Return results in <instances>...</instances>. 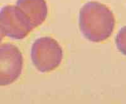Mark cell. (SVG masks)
Listing matches in <instances>:
<instances>
[{
	"instance_id": "3",
	"label": "cell",
	"mask_w": 126,
	"mask_h": 104,
	"mask_svg": "<svg viewBox=\"0 0 126 104\" xmlns=\"http://www.w3.org/2000/svg\"><path fill=\"white\" fill-rule=\"evenodd\" d=\"M0 26L4 34L15 39H23L33 29L29 19L16 5L1 9Z\"/></svg>"
},
{
	"instance_id": "2",
	"label": "cell",
	"mask_w": 126,
	"mask_h": 104,
	"mask_svg": "<svg viewBox=\"0 0 126 104\" xmlns=\"http://www.w3.org/2000/svg\"><path fill=\"white\" fill-rule=\"evenodd\" d=\"M63 56L61 46L50 37L39 38L32 47V60L41 72H50L57 68L61 63Z\"/></svg>"
},
{
	"instance_id": "7",
	"label": "cell",
	"mask_w": 126,
	"mask_h": 104,
	"mask_svg": "<svg viewBox=\"0 0 126 104\" xmlns=\"http://www.w3.org/2000/svg\"><path fill=\"white\" fill-rule=\"evenodd\" d=\"M4 36H5V34H4V33L3 32V30H2L1 27V26H0V43H1L2 40H3V38H4Z\"/></svg>"
},
{
	"instance_id": "1",
	"label": "cell",
	"mask_w": 126,
	"mask_h": 104,
	"mask_svg": "<svg viewBox=\"0 0 126 104\" xmlns=\"http://www.w3.org/2000/svg\"><path fill=\"white\" fill-rule=\"evenodd\" d=\"M114 16L105 4L90 1L81 8L79 27L83 36L90 41L102 42L112 35L114 29Z\"/></svg>"
},
{
	"instance_id": "4",
	"label": "cell",
	"mask_w": 126,
	"mask_h": 104,
	"mask_svg": "<svg viewBox=\"0 0 126 104\" xmlns=\"http://www.w3.org/2000/svg\"><path fill=\"white\" fill-rule=\"evenodd\" d=\"M23 59L20 50L14 45H0V86L12 84L20 77Z\"/></svg>"
},
{
	"instance_id": "6",
	"label": "cell",
	"mask_w": 126,
	"mask_h": 104,
	"mask_svg": "<svg viewBox=\"0 0 126 104\" xmlns=\"http://www.w3.org/2000/svg\"><path fill=\"white\" fill-rule=\"evenodd\" d=\"M115 43L119 50L126 56V26L119 30L115 38Z\"/></svg>"
},
{
	"instance_id": "5",
	"label": "cell",
	"mask_w": 126,
	"mask_h": 104,
	"mask_svg": "<svg viewBox=\"0 0 126 104\" xmlns=\"http://www.w3.org/2000/svg\"><path fill=\"white\" fill-rule=\"evenodd\" d=\"M16 6L29 19L33 29L46 20L48 8L45 0H17Z\"/></svg>"
}]
</instances>
